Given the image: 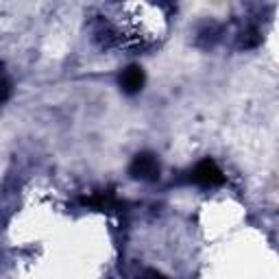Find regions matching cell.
Listing matches in <instances>:
<instances>
[{
    "label": "cell",
    "instance_id": "obj_1",
    "mask_svg": "<svg viewBox=\"0 0 279 279\" xmlns=\"http://www.w3.org/2000/svg\"><path fill=\"white\" fill-rule=\"evenodd\" d=\"M122 83H125V87L137 89L140 85H142V72H140L137 68H131L129 72H125V77H122Z\"/></svg>",
    "mask_w": 279,
    "mask_h": 279
}]
</instances>
